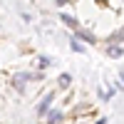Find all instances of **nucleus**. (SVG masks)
Here are the masks:
<instances>
[{
	"label": "nucleus",
	"instance_id": "obj_3",
	"mask_svg": "<svg viewBox=\"0 0 124 124\" xmlns=\"http://www.w3.org/2000/svg\"><path fill=\"white\" fill-rule=\"evenodd\" d=\"M109 55H112V57H119V55H122V47H114V45H112V47H109Z\"/></svg>",
	"mask_w": 124,
	"mask_h": 124
},
{
	"label": "nucleus",
	"instance_id": "obj_2",
	"mask_svg": "<svg viewBox=\"0 0 124 124\" xmlns=\"http://www.w3.org/2000/svg\"><path fill=\"white\" fill-rule=\"evenodd\" d=\"M62 20H65V23H67L70 27H75V30H77V20H72L70 15H62Z\"/></svg>",
	"mask_w": 124,
	"mask_h": 124
},
{
	"label": "nucleus",
	"instance_id": "obj_1",
	"mask_svg": "<svg viewBox=\"0 0 124 124\" xmlns=\"http://www.w3.org/2000/svg\"><path fill=\"white\" fill-rule=\"evenodd\" d=\"M50 102H52V97H45V102H42V104H40V114H45V112H47V104H50Z\"/></svg>",
	"mask_w": 124,
	"mask_h": 124
},
{
	"label": "nucleus",
	"instance_id": "obj_5",
	"mask_svg": "<svg viewBox=\"0 0 124 124\" xmlns=\"http://www.w3.org/2000/svg\"><path fill=\"white\" fill-rule=\"evenodd\" d=\"M60 119H62L60 112H50V122H60Z\"/></svg>",
	"mask_w": 124,
	"mask_h": 124
},
{
	"label": "nucleus",
	"instance_id": "obj_4",
	"mask_svg": "<svg viewBox=\"0 0 124 124\" xmlns=\"http://www.w3.org/2000/svg\"><path fill=\"white\" fill-rule=\"evenodd\" d=\"M67 85H70V75H62L60 77V87H67Z\"/></svg>",
	"mask_w": 124,
	"mask_h": 124
}]
</instances>
